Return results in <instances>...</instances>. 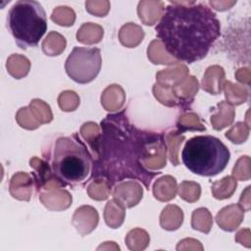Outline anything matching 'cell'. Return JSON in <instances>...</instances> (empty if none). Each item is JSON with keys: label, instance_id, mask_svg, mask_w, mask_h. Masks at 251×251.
Masks as SVG:
<instances>
[{"label": "cell", "instance_id": "cell-5", "mask_svg": "<svg viewBox=\"0 0 251 251\" xmlns=\"http://www.w3.org/2000/svg\"><path fill=\"white\" fill-rule=\"evenodd\" d=\"M7 26L21 49L35 47L47 30V18L42 5L33 0H20L10 9Z\"/></svg>", "mask_w": 251, "mask_h": 251}, {"label": "cell", "instance_id": "cell-2", "mask_svg": "<svg viewBox=\"0 0 251 251\" xmlns=\"http://www.w3.org/2000/svg\"><path fill=\"white\" fill-rule=\"evenodd\" d=\"M102 134L95 139L96 145L93 151L98 152V159L93 162L92 176H105L110 178L115 168L121 165L117 182L126 178H136L149 189L152 178L160 175V172H150L143 167V162L155 146L165 144L163 134L148 132L138 129L134 126L126 123V133H119L114 122L108 115L101 122Z\"/></svg>", "mask_w": 251, "mask_h": 251}, {"label": "cell", "instance_id": "cell-1", "mask_svg": "<svg viewBox=\"0 0 251 251\" xmlns=\"http://www.w3.org/2000/svg\"><path fill=\"white\" fill-rule=\"evenodd\" d=\"M155 30L172 57L192 64L207 56L221 35V25L205 3L171 1Z\"/></svg>", "mask_w": 251, "mask_h": 251}, {"label": "cell", "instance_id": "cell-4", "mask_svg": "<svg viewBox=\"0 0 251 251\" xmlns=\"http://www.w3.org/2000/svg\"><path fill=\"white\" fill-rule=\"evenodd\" d=\"M230 158L228 148L212 135H197L188 139L181 152L184 166L193 174L214 176L222 173Z\"/></svg>", "mask_w": 251, "mask_h": 251}, {"label": "cell", "instance_id": "cell-6", "mask_svg": "<svg viewBox=\"0 0 251 251\" xmlns=\"http://www.w3.org/2000/svg\"><path fill=\"white\" fill-rule=\"evenodd\" d=\"M101 64L102 59L99 48L75 47L66 60L65 69L74 81L84 84L97 76Z\"/></svg>", "mask_w": 251, "mask_h": 251}, {"label": "cell", "instance_id": "cell-3", "mask_svg": "<svg viewBox=\"0 0 251 251\" xmlns=\"http://www.w3.org/2000/svg\"><path fill=\"white\" fill-rule=\"evenodd\" d=\"M50 166L49 173H53L59 184L75 186L92 173L93 159L86 145L73 134L56 140Z\"/></svg>", "mask_w": 251, "mask_h": 251}]
</instances>
